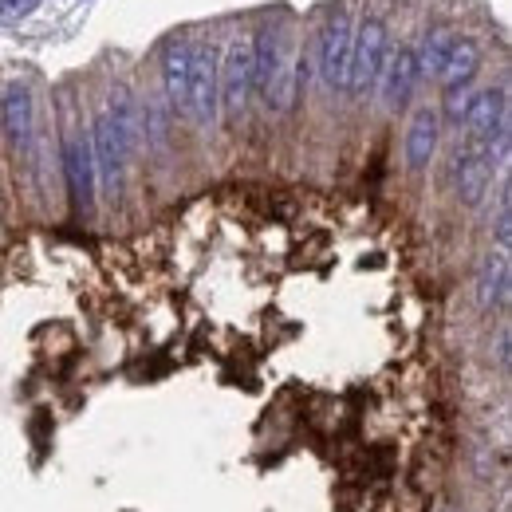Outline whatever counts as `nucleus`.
Instances as JSON below:
<instances>
[{
    "mask_svg": "<svg viewBox=\"0 0 512 512\" xmlns=\"http://www.w3.org/2000/svg\"><path fill=\"white\" fill-rule=\"evenodd\" d=\"M217 64H221V56L213 44L170 40L162 52L166 103L197 127L217 123Z\"/></svg>",
    "mask_w": 512,
    "mask_h": 512,
    "instance_id": "obj_1",
    "label": "nucleus"
},
{
    "mask_svg": "<svg viewBox=\"0 0 512 512\" xmlns=\"http://www.w3.org/2000/svg\"><path fill=\"white\" fill-rule=\"evenodd\" d=\"M138 99L130 95L127 87H115L107 107L95 115L91 127V158H95V186L107 197L123 193V178L127 166L142 142V115H138Z\"/></svg>",
    "mask_w": 512,
    "mask_h": 512,
    "instance_id": "obj_2",
    "label": "nucleus"
},
{
    "mask_svg": "<svg viewBox=\"0 0 512 512\" xmlns=\"http://www.w3.org/2000/svg\"><path fill=\"white\" fill-rule=\"evenodd\" d=\"M300 60L284 24H268L253 40V95L268 103V111L288 115L300 95Z\"/></svg>",
    "mask_w": 512,
    "mask_h": 512,
    "instance_id": "obj_3",
    "label": "nucleus"
},
{
    "mask_svg": "<svg viewBox=\"0 0 512 512\" xmlns=\"http://www.w3.org/2000/svg\"><path fill=\"white\" fill-rule=\"evenodd\" d=\"M390 60V28L383 16H367L355 24V48H351V75H347V95L367 99L379 91L383 67Z\"/></svg>",
    "mask_w": 512,
    "mask_h": 512,
    "instance_id": "obj_4",
    "label": "nucleus"
},
{
    "mask_svg": "<svg viewBox=\"0 0 512 512\" xmlns=\"http://www.w3.org/2000/svg\"><path fill=\"white\" fill-rule=\"evenodd\" d=\"M249 99H253V40L237 36L217 64V115L237 123L245 119Z\"/></svg>",
    "mask_w": 512,
    "mask_h": 512,
    "instance_id": "obj_5",
    "label": "nucleus"
},
{
    "mask_svg": "<svg viewBox=\"0 0 512 512\" xmlns=\"http://www.w3.org/2000/svg\"><path fill=\"white\" fill-rule=\"evenodd\" d=\"M351 48H355V16L351 12H331L323 20L320 48H316V67H320V83L327 91H343L347 95V75H351Z\"/></svg>",
    "mask_w": 512,
    "mask_h": 512,
    "instance_id": "obj_6",
    "label": "nucleus"
},
{
    "mask_svg": "<svg viewBox=\"0 0 512 512\" xmlns=\"http://www.w3.org/2000/svg\"><path fill=\"white\" fill-rule=\"evenodd\" d=\"M461 127H465L473 146L497 150L505 158V146H509V99H505V91L501 87H489V91L469 95L465 115H461Z\"/></svg>",
    "mask_w": 512,
    "mask_h": 512,
    "instance_id": "obj_7",
    "label": "nucleus"
},
{
    "mask_svg": "<svg viewBox=\"0 0 512 512\" xmlns=\"http://www.w3.org/2000/svg\"><path fill=\"white\" fill-rule=\"evenodd\" d=\"M0 127L12 146V154L28 158L36 150V99L24 79H8L0 95Z\"/></svg>",
    "mask_w": 512,
    "mask_h": 512,
    "instance_id": "obj_8",
    "label": "nucleus"
},
{
    "mask_svg": "<svg viewBox=\"0 0 512 512\" xmlns=\"http://www.w3.org/2000/svg\"><path fill=\"white\" fill-rule=\"evenodd\" d=\"M493 170H497V154L485 150V146H473L465 142V150L453 154V166H449V178H453V193L461 205H481L485 193L493 186Z\"/></svg>",
    "mask_w": 512,
    "mask_h": 512,
    "instance_id": "obj_9",
    "label": "nucleus"
},
{
    "mask_svg": "<svg viewBox=\"0 0 512 512\" xmlns=\"http://www.w3.org/2000/svg\"><path fill=\"white\" fill-rule=\"evenodd\" d=\"M64 178H67V193H71V205L79 213H91L95 205V158H91V134L75 130L64 138Z\"/></svg>",
    "mask_w": 512,
    "mask_h": 512,
    "instance_id": "obj_10",
    "label": "nucleus"
},
{
    "mask_svg": "<svg viewBox=\"0 0 512 512\" xmlns=\"http://www.w3.org/2000/svg\"><path fill=\"white\" fill-rule=\"evenodd\" d=\"M418 83H422V71H418L414 48L390 52V60H386V67H383V79H379V91H383L386 107H390V111H402V107L414 99Z\"/></svg>",
    "mask_w": 512,
    "mask_h": 512,
    "instance_id": "obj_11",
    "label": "nucleus"
},
{
    "mask_svg": "<svg viewBox=\"0 0 512 512\" xmlns=\"http://www.w3.org/2000/svg\"><path fill=\"white\" fill-rule=\"evenodd\" d=\"M438 138H442V115H438V107H418L414 119H410V127H406V142H402L406 166H410L414 174L434 162Z\"/></svg>",
    "mask_w": 512,
    "mask_h": 512,
    "instance_id": "obj_12",
    "label": "nucleus"
},
{
    "mask_svg": "<svg viewBox=\"0 0 512 512\" xmlns=\"http://www.w3.org/2000/svg\"><path fill=\"white\" fill-rule=\"evenodd\" d=\"M477 67H481V48L469 40V36H453V44H449L446 60L438 67V83L453 91V87H469L473 83V75H477Z\"/></svg>",
    "mask_w": 512,
    "mask_h": 512,
    "instance_id": "obj_13",
    "label": "nucleus"
},
{
    "mask_svg": "<svg viewBox=\"0 0 512 512\" xmlns=\"http://www.w3.org/2000/svg\"><path fill=\"white\" fill-rule=\"evenodd\" d=\"M505 304H509V256H485L477 268V308L497 312Z\"/></svg>",
    "mask_w": 512,
    "mask_h": 512,
    "instance_id": "obj_14",
    "label": "nucleus"
},
{
    "mask_svg": "<svg viewBox=\"0 0 512 512\" xmlns=\"http://www.w3.org/2000/svg\"><path fill=\"white\" fill-rule=\"evenodd\" d=\"M453 36H457V32H446V28H438V32H430V36L422 40V48L414 52V56H418V71H422V75H438V67H442V60H446Z\"/></svg>",
    "mask_w": 512,
    "mask_h": 512,
    "instance_id": "obj_15",
    "label": "nucleus"
},
{
    "mask_svg": "<svg viewBox=\"0 0 512 512\" xmlns=\"http://www.w3.org/2000/svg\"><path fill=\"white\" fill-rule=\"evenodd\" d=\"M497 245H501V253H509V245H512V205H509V193H505V201H501V213H497Z\"/></svg>",
    "mask_w": 512,
    "mask_h": 512,
    "instance_id": "obj_16",
    "label": "nucleus"
}]
</instances>
